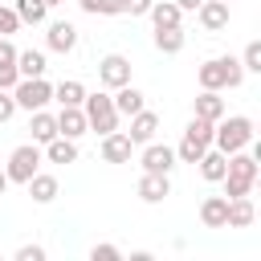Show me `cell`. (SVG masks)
I'll return each mask as SVG.
<instances>
[{"instance_id": "23", "label": "cell", "mask_w": 261, "mask_h": 261, "mask_svg": "<svg viewBox=\"0 0 261 261\" xmlns=\"http://www.w3.org/2000/svg\"><path fill=\"white\" fill-rule=\"evenodd\" d=\"M16 69H20V77H45L49 61L41 49H16Z\"/></svg>"}, {"instance_id": "39", "label": "cell", "mask_w": 261, "mask_h": 261, "mask_svg": "<svg viewBox=\"0 0 261 261\" xmlns=\"http://www.w3.org/2000/svg\"><path fill=\"white\" fill-rule=\"evenodd\" d=\"M4 192H8V175L0 171V196H4Z\"/></svg>"}, {"instance_id": "5", "label": "cell", "mask_w": 261, "mask_h": 261, "mask_svg": "<svg viewBox=\"0 0 261 261\" xmlns=\"http://www.w3.org/2000/svg\"><path fill=\"white\" fill-rule=\"evenodd\" d=\"M82 110H86V122H90L94 135L118 130V110H114V98H110V94H86Z\"/></svg>"}, {"instance_id": "2", "label": "cell", "mask_w": 261, "mask_h": 261, "mask_svg": "<svg viewBox=\"0 0 261 261\" xmlns=\"http://www.w3.org/2000/svg\"><path fill=\"white\" fill-rule=\"evenodd\" d=\"M196 82H200V90H237L245 82V69L237 57H208L196 69Z\"/></svg>"}, {"instance_id": "28", "label": "cell", "mask_w": 261, "mask_h": 261, "mask_svg": "<svg viewBox=\"0 0 261 261\" xmlns=\"http://www.w3.org/2000/svg\"><path fill=\"white\" fill-rule=\"evenodd\" d=\"M53 98H57L61 106H82V102H86V86L69 77V82H61V86H53Z\"/></svg>"}, {"instance_id": "8", "label": "cell", "mask_w": 261, "mask_h": 261, "mask_svg": "<svg viewBox=\"0 0 261 261\" xmlns=\"http://www.w3.org/2000/svg\"><path fill=\"white\" fill-rule=\"evenodd\" d=\"M98 82H102L106 90L126 86V82H130V61H126L122 53H106V57L98 61Z\"/></svg>"}, {"instance_id": "14", "label": "cell", "mask_w": 261, "mask_h": 261, "mask_svg": "<svg viewBox=\"0 0 261 261\" xmlns=\"http://www.w3.org/2000/svg\"><path fill=\"white\" fill-rule=\"evenodd\" d=\"M171 196V179L167 175H155V171H143V179H139V200L143 204H163Z\"/></svg>"}, {"instance_id": "20", "label": "cell", "mask_w": 261, "mask_h": 261, "mask_svg": "<svg viewBox=\"0 0 261 261\" xmlns=\"http://www.w3.org/2000/svg\"><path fill=\"white\" fill-rule=\"evenodd\" d=\"M253 220H257L253 200H249V196H232V200H228V220H224V228H249Z\"/></svg>"}, {"instance_id": "17", "label": "cell", "mask_w": 261, "mask_h": 261, "mask_svg": "<svg viewBox=\"0 0 261 261\" xmlns=\"http://www.w3.org/2000/svg\"><path fill=\"white\" fill-rule=\"evenodd\" d=\"M192 114H196V118H208V122L224 118V98H220V90H200V98L192 102Z\"/></svg>"}, {"instance_id": "3", "label": "cell", "mask_w": 261, "mask_h": 261, "mask_svg": "<svg viewBox=\"0 0 261 261\" xmlns=\"http://www.w3.org/2000/svg\"><path fill=\"white\" fill-rule=\"evenodd\" d=\"M249 143H253V118H245V114H224V118H216V126H212V147H216V151L232 155V151H241V147H249Z\"/></svg>"}, {"instance_id": "37", "label": "cell", "mask_w": 261, "mask_h": 261, "mask_svg": "<svg viewBox=\"0 0 261 261\" xmlns=\"http://www.w3.org/2000/svg\"><path fill=\"white\" fill-rule=\"evenodd\" d=\"M147 8H151V0H122L126 16H147Z\"/></svg>"}, {"instance_id": "29", "label": "cell", "mask_w": 261, "mask_h": 261, "mask_svg": "<svg viewBox=\"0 0 261 261\" xmlns=\"http://www.w3.org/2000/svg\"><path fill=\"white\" fill-rule=\"evenodd\" d=\"M77 8L90 12V16H118L122 12V0H77Z\"/></svg>"}, {"instance_id": "34", "label": "cell", "mask_w": 261, "mask_h": 261, "mask_svg": "<svg viewBox=\"0 0 261 261\" xmlns=\"http://www.w3.org/2000/svg\"><path fill=\"white\" fill-rule=\"evenodd\" d=\"M16 261H45V249L41 245H20L16 249Z\"/></svg>"}, {"instance_id": "40", "label": "cell", "mask_w": 261, "mask_h": 261, "mask_svg": "<svg viewBox=\"0 0 261 261\" xmlns=\"http://www.w3.org/2000/svg\"><path fill=\"white\" fill-rule=\"evenodd\" d=\"M41 4H45V8H53V4H61V0H41Z\"/></svg>"}, {"instance_id": "30", "label": "cell", "mask_w": 261, "mask_h": 261, "mask_svg": "<svg viewBox=\"0 0 261 261\" xmlns=\"http://www.w3.org/2000/svg\"><path fill=\"white\" fill-rule=\"evenodd\" d=\"M241 69H245V73H261V41H249V45H245Z\"/></svg>"}, {"instance_id": "33", "label": "cell", "mask_w": 261, "mask_h": 261, "mask_svg": "<svg viewBox=\"0 0 261 261\" xmlns=\"http://www.w3.org/2000/svg\"><path fill=\"white\" fill-rule=\"evenodd\" d=\"M16 114V98H12V90H0V122H8Z\"/></svg>"}, {"instance_id": "18", "label": "cell", "mask_w": 261, "mask_h": 261, "mask_svg": "<svg viewBox=\"0 0 261 261\" xmlns=\"http://www.w3.org/2000/svg\"><path fill=\"white\" fill-rule=\"evenodd\" d=\"M196 163H200V175H204L208 184H220V179H224V171H228V155H224V151H216V147H208Z\"/></svg>"}, {"instance_id": "6", "label": "cell", "mask_w": 261, "mask_h": 261, "mask_svg": "<svg viewBox=\"0 0 261 261\" xmlns=\"http://www.w3.org/2000/svg\"><path fill=\"white\" fill-rule=\"evenodd\" d=\"M37 171H41V147H37V143H20V147L8 155V163H4L8 184H29Z\"/></svg>"}, {"instance_id": "19", "label": "cell", "mask_w": 261, "mask_h": 261, "mask_svg": "<svg viewBox=\"0 0 261 261\" xmlns=\"http://www.w3.org/2000/svg\"><path fill=\"white\" fill-rule=\"evenodd\" d=\"M224 220H228V196H208L200 204V224L204 228H224Z\"/></svg>"}, {"instance_id": "38", "label": "cell", "mask_w": 261, "mask_h": 261, "mask_svg": "<svg viewBox=\"0 0 261 261\" xmlns=\"http://www.w3.org/2000/svg\"><path fill=\"white\" fill-rule=\"evenodd\" d=\"M175 4H179V12H196L204 0H175Z\"/></svg>"}, {"instance_id": "4", "label": "cell", "mask_w": 261, "mask_h": 261, "mask_svg": "<svg viewBox=\"0 0 261 261\" xmlns=\"http://www.w3.org/2000/svg\"><path fill=\"white\" fill-rule=\"evenodd\" d=\"M212 126H216V122L192 114V122L184 126V139H179V147H175V163H196V159L212 147Z\"/></svg>"}, {"instance_id": "26", "label": "cell", "mask_w": 261, "mask_h": 261, "mask_svg": "<svg viewBox=\"0 0 261 261\" xmlns=\"http://www.w3.org/2000/svg\"><path fill=\"white\" fill-rule=\"evenodd\" d=\"M184 41H188V37H184V29H179V24H175V29H155V49H159V53H167V57H171V53H179V49H184Z\"/></svg>"}, {"instance_id": "22", "label": "cell", "mask_w": 261, "mask_h": 261, "mask_svg": "<svg viewBox=\"0 0 261 261\" xmlns=\"http://www.w3.org/2000/svg\"><path fill=\"white\" fill-rule=\"evenodd\" d=\"M24 188H29L33 204H53V200H57V175H49V171H37Z\"/></svg>"}, {"instance_id": "11", "label": "cell", "mask_w": 261, "mask_h": 261, "mask_svg": "<svg viewBox=\"0 0 261 261\" xmlns=\"http://www.w3.org/2000/svg\"><path fill=\"white\" fill-rule=\"evenodd\" d=\"M130 155H135V143L126 139V130L102 135V159L106 163H130Z\"/></svg>"}, {"instance_id": "1", "label": "cell", "mask_w": 261, "mask_h": 261, "mask_svg": "<svg viewBox=\"0 0 261 261\" xmlns=\"http://www.w3.org/2000/svg\"><path fill=\"white\" fill-rule=\"evenodd\" d=\"M257 175H261V167H257V155L253 151H232L228 155V171H224V196L232 200V196H249L253 192V184H257Z\"/></svg>"}, {"instance_id": "16", "label": "cell", "mask_w": 261, "mask_h": 261, "mask_svg": "<svg viewBox=\"0 0 261 261\" xmlns=\"http://www.w3.org/2000/svg\"><path fill=\"white\" fill-rule=\"evenodd\" d=\"M143 106H147V94H143V90H135L130 82L114 90V110H118V118H130V114H139Z\"/></svg>"}, {"instance_id": "9", "label": "cell", "mask_w": 261, "mask_h": 261, "mask_svg": "<svg viewBox=\"0 0 261 261\" xmlns=\"http://www.w3.org/2000/svg\"><path fill=\"white\" fill-rule=\"evenodd\" d=\"M139 163H143V171H155V175H171V167H175V151L167 147V143H143V155H139Z\"/></svg>"}, {"instance_id": "27", "label": "cell", "mask_w": 261, "mask_h": 261, "mask_svg": "<svg viewBox=\"0 0 261 261\" xmlns=\"http://www.w3.org/2000/svg\"><path fill=\"white\" fill-rule=\"evenodd\" d=\"M12 12L20 16V24H45V16H49V8L41 0H16Z\"/></svg>"}, {"instance_id": "31", "label": "cell", "mask_w": 261, "mask_h": 261, "mask_svg": "<svg viewBox=\"0 0 261 261\" xmlns=\"http://www.w3.org/2000/svg\"><path fill=\"white\" fill-rule=\"evenodd\" d=\"M16 29H20V16H16L8 4H0V37H12Z\"/></svg>"}, {"instance_id": "21", "label": "cell", "mask_w": 261, "mask_h": 261, "mask_svg": "<svg viewBox=\"0 0 261 261\" xmlns=\"http://www.w3.org/2000/svg\"><path fill=\"white\" fill-rule=\"evenodd\" d=\"M147 16L155 20V29H175V24L184 20V12H179V4H175V0H151Z\"/></svg>"}, {"instance_id": "35", "label": "cell", "mask_w": 261, "mask_h": 261, "mask_svg": "<svg viewBox=\"0 0 261 261\" xmlns=\"http://www.w3.org/2000/svg\"><path fill=\"white\" fill-rule=\"evenodd\" d=\"M20 82V69L16 65H0V90H12Z\"/></svg>"}, {"instance_id": "41", "label": "cell", "mask_w": 261, "mask_h": 261, "mask_svg": "<svg viewBox=\"0 0 261 261\" xmlns=\"http://www.w3.org/2000/svg\"><path fill=\"white\" fill-rule=\"evenodd\" d=\"M0 4H4V0H0Z\"/></svg>"}, {"instance_id": "32", "label": "cell", "mask_w": 261, "mask_h": 261, "mask_svg": "<svg viewBox=\"0 0 261 261\" xmlns=\"http://www.w3.org/2000/svg\"><path fill=\"white\" fill-rule=\"evenodd\" d=\"M90 257H94V261H118V257H122V249H118V245H94V249H90Z\"/></svg>"}, {"instance_id": "25", "label": "cell", "mask_w": 261, "mask_h": 261, "mask_svg": "<svg viewBox=\"0 0 261 261\" xmlns=\"http://www.w3.org/2000/svg\"><path fill=\"white\" fill-rule=\"evenodd\" d=\"M29 130H33V143H49V139H57V114H49V110H33V122H29Z\"/></svg>"}, {"instance_id": "7", "label": "cell", "mask_w": 261, "mask_h": 261, "mask_svg": "<svg viewBox=\"0 0 261 261\" xmlns=\"http://www.w3.org/2000/svg\"><path fill=\"white\" fill-rule=\"evenodd\" d=\"M12 98H16V110H45L49 102H53V86L45 82V77H20L16 86H12Z\"/></svg>"}, {"instance_id": "24", "label": "cell", "mask_w": 261, "mask_h": 261, "mask_svg": "<svg viewBox=\"0 0 261 261\" xmlns=\"http://www.w3.org/2000/svg\"><path fill=\"white\" fill-rule=\"evenodd\" d=\"M45 159L49 163H77V139H65V135L49 139L45 143Z\"/></svg>"}, {"instance_id": "36", "label": "cell", "mask_w": 261, "mask_h": 261, "mask_svg": "<svg viewBox=\"0 0 261 261\" xmlns=\"http://www.w3.org/2000/svg\"><path fill=\"white\" fill-rule=\"evenodd\" d=\"M0 65H16V45L8 37H0Z\"/></svg>"}, {"instance_id": "13", "label": "cell", "mask_w": 261, "mask_h": 261, "mask_svg": "<svg viewBox=\"0 0 261 261\" xmlns=\"http://www.w3.org/2000/svg\"><path fill=\"white\" fill-rule=\"evenodd\" d=\"M45 45H49L53 53H73V49H77V29H73L69 20H53L49 33H45Z\"/></svg>"}, {"instance_id": "15", "label": "cell", "mask_w": 261, "mask_h": 261, "mask_svg": "<svg viewBox=\"0 0 261 261\" xmlns=\"http://www.w3.org/2000/svg\"><path fill=\"white\" fill-rule=\"evenodd\" d=\"M86 130H90L86 110H82V106H61V114H57V135H65V139H82Z\"/></svg>"}, {"instance_id": "12", "label": "cell", "mask_w": 261, "mask_h": 261, "mask_svg": "<svg viewBox=\"0 0 261 261\" xmlns=\"http://www.w3.org/2000/svg\"><path fill=\"white\" fill-rule=\"evenodd\" d=\"M196 16H200L204 33H220V29H228V0H204L196 8Z\"/></svg>"}, {"instance_id": "10", "label": "cell", "mask_w": 261, "mask_h": 261, "mask_svg": "<svg viewBox=\"0 0 261 261\" xmlns=\"http://www.w3.org/2000/svg\"><path fill=\"white\" fill-rule=\"evenodd\" d=\"M155 130H159V114L143 106L139 114H130V130H126V139H130L135 147H143V143H151V139H155Z\"/></svg>"}]
</instances>
